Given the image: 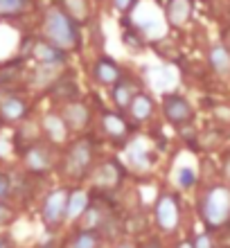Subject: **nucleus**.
<instances>
[{"label":"nucleus","mask_w":230,"mask_h":248,"mask_svg":"<svg viewBox=\"0 0 230 248\" xmlns=\"http://www.w3.org/2000/svg\"><path fill=\"white\" fill-rule=\"evenodd\" d=\"M43 32H46V39L59 50H70L79 46V32L75 27V20L57 7L47 9Z\"/></svg>","instance_id":"1"},{"label":"nucleus","mask_w":230,"mask_h":248,"mask_svg":"<svg viewBox=\"0 0 230 248\" xmlns=\"http://www.w3.org/2000/svg\"><path fill=\"white\" fill-rule=\"evenodd\" d=\"M203 219L210 226H224L230 219V189L224 185L212 187L203 199Z\"/></svg>","instance_id":"2"},{"label":"nucleus","mask_w":230,"mask_h":248,"mask_svg":"<svg viewBox=\"0 0 230 248\" xmlns=\"http://www.w3.org/2000/svg\"><path fill=\"white\" fill-rule=\"evenodd\" d=\"M66 205H68V192L66 189H54L52 194H47L43 203V221L46 226H59L66 219Z\"/></svg>","instance_id":"3"},{"label":"nucleus","mask_w":230,"mask_h":248,"mask_svg":"<svg viewBox=\"0 0 230 248\" xmlns=\"http://www.w3.org/2000/svg\"><path fill=\"white\" fill-rule=\"evenodd\" d=\"M91 144L81 140L68 151V158H66V165H68V174L70 176H81L86 174V170L91 167Z\"/></svg>","instance_id":"4"},{"label":"nucleus","mask_w":230,"mask_h":248,"mask_svg":"<svg viewBox=\"0 0 230 248\" xmlns=\"http://www.w3.org/2000/svg\"><path fill=\"white\" fill-rule=\"evenodd\" d=\"M156 221L163 230H174L178 223V205L171 196H160L156 203Z\"/></svg>","instance_id":"5"},{"label":"nucleus","mask_w":230,"mask_h":248,"mask_svg":"<svg viewBox=\"0 0 230 248\" xmlns=\"http://www.w3.org/2000/svg\"><path fill=\"white\" fill-rule=\"evenodd\" d=\"M165 115L174 124H185L192 120V106L178 95H169L165 99Z\"/></svg>","instance_id":"6"},{"label":"nucleus","mask_w":230,"mask_h":248,"mask_svg":"<svg viewBox=\"0 0 230 248\" xmlns=\"http://www.w3.org/2000/svg\"><path fill=\"white\" fill-rule=\"evenodd\" d=\"M192 16V2L190 0H169L167 2V12H165V18L169 25H185Z\"/></svg>","instance_id":"7"},{"label":"nucleus","mask_w":230,"mask_h":248,"mask_svg":"<svg viewBox=\"0 0 230 248\" xmlns=\"http://www.w3.org/2000/svg\"><path fill=\"white\" fill-rule=\"evenodd\" d=\"M63 122H66L68 129L73 131H81L86 126V122H88V108H86L84 104H79V102H73V104H68L66 108H63Z\"/></svg>","instance_id":"8"},{"label":"nucleus","mask_w":230,"mask_h":248,"mask_svg":"<svg viewBox=\"0 0 230 248\" xmlns=\"http://www.w3.org/2000/svg\"><path fill=\"white\" fill-rule=\"evenodd\" d=\"M63 70V61H54V63H39L36 72H34V86L39 88H46V86L54 84V79L61 75Z\"/></svg>","instance_id":"9"},{"label":"nucleus","mask_w":230,"mask_h":248,"mask_svg":"<svg viewBox=\"0 0 230 248\" xmlns=\"http://www.w3.org/2000/svg\"><path fill=\"white\" fill-rule=\"evenodd\" d=\"M92 72H95V79L104 86H113V84H118L120 81L118 65L113 63V61H108V59H99L97 63H95V68H92Z\"/></svg>","instance_id":"10"},{"label":"nucleus","mask_w":230,"mask_h":248,"mask_svg":"<svg viewBox=\"0 0 230 248\" xmlns=\"http://www.w3.org/2000/svg\"><path fill=\"white\" fill-rule=\"evenodd\" d=\"M34 59L39 61V63H54V61H63V50L59 47H54L50 41H39V43H34Z\"/></svg>","instance_id":"11"},{"label":"nucleus","mask_w":230,"mask_h":248,"mask_svg":"<svg viewBox=\"0 0 230 248\" xmlns=\"http://www.w3.org/2000/svg\"><path fill=\"white\" fill-rule=\"evenodd\" d=\"M43 129L47 131V136L52 138L54 142H63L68 136V126H66V122H63V118H61V115H54V113L46 115Z\"/></svg>","instance_id":"12"},{"label":"nucleus","mask_w":230,"mask_h":248,"mask_svg":"<svg viewBox=\"0 0 230 248\" xmlns=\"http://www.w3.org/2000/svg\"><path fill=\"white\" fill-rule=\"evenodd\" d=\"M131 113L136 120H149L153 115V102L149 95H142V93H138L136 97L131 99Z\"/></svg>","instance_id":"13"},{"label":"nucleus","mask_w":230,"mask_h":248,"mask_svg":"<svg viewBox=\"0 0 230 248\" xmlns=\"http://www.w3.org/2000/svg\"><path fill=\"white\" fill-rule=\"evenodd\" d=\"M88 208V194L77 189L73 194H68V205H66V219H77L81 212Z\"/></svg>","instance_id":"14"},{"label":"nucleus","mask_w":230,"mask_h":248,"mask_svg":"<svg viewBox=\"0 0 230 248\" xmlns=\"http://www.w3.org/2000/svg\"><path fill=\"white\" fill-rule=\"evenodd\" d=\"M210 63L217 70V75H230V52L224 46H215L210 50Z\"/></svg>","instance_id":"15"},{"label":"nucleus","mask_w":230,"mask_h":248,"mask_svg":"<svg viewBox=\"0 0 230 248\" xmlns=\"http://www.w3.org/2000/svg\"><path fill=\"white\" fill-rule=\"evenodd\" d=\"M126 163L136 167V170H145L149 165V156H147V144L142 142H133L129 149H126Z\"/></svg>","instance_id":"16"},{"label":"nucleus","mask_w":230,"mask_h":248,"mask_svg":"<svg viewBox=\"0 0 230 248\" xmlns=\"http://www.w3.org/2000/svg\"><path fill=\"white\" fill-rule=\"evenodd\" d=\"M27 167L32 171H46L50 167V156L43 147H32L27 154Z\"/></svg>","instance_id":"17"},{"label":"nucleus","mask_w":230,"mask_h":248,"mask_svg":"<svg viewBox=\"0 0 230 248\" xmlns=\"http://www.w3.org/2000/svg\"><path fill=\"white\" fill-rule=\"evenodd\" d=\"M0 115L5 120H9V122H14V120H20L23 115H25V104L20 102V99H5L2 104H0Z\"/></svg>","instance_id":"18"},{"label":"nucleus","mask_w":230,"mask_h":248,"mask_svg":"<svg viewBox=\"0 0 230 248\" xmlns=\"http://www.w3.org/2000/svg\"><path fill=\"white\" fill-rule=\"evenodd\" d=\"M63 5H66L68 16L77 23L88 18V2L86 0H63Z\"/></svg>","instance_id":"19"},{"label":"nucleus","mask_w":230,"mask_h":248,"mask_svg":"<svg viewBox=\"0 0 230 248\" xmlns=\"http://www.w3.org/2000/svg\"><path fill=\"white\" fill-rule=\"evenodd\" d=\"M133 97H136V91H133L131 84H118L115 86V91H113V99H115V104H118L120 108L131 106Z\"/></svg>","instance_id":"20"},{"label":"nucleus","mask_w":230,"mask_h":248,"mask_svg":"<svg viewBox=\"0 0 230 248\" xmlns=\"http://www.w3.org/2000/svg\"><path fill=\"white\" fill-rule=\"evenodd\" d=\"M104 129H106L108 136L120 138V136H124L126 124H124V120L120 118V115H115V113H106L104 115Z\"/></svg>","instance_id":"21"},{"label":"nucleus","mask_w":230,"mask_h":248,"mask_svg":"<svg viewBox=\"0 0 230 248\" xmlns=\"http://www.w3.org/2000/svg\"><path fill=\"white\" fill-rule=\"evenodd\" d=\"M95 183H99V185L118 183V170H115V165H113V163H104V165H102V167L97 170V174H95Z\"/></svg>","instance_id":"22"},{"label":"nucleus","mask_w":230,"mask_h":248,"mask_svg":"<svg viewBox=\"0 0 230 248\" xmlns=\"http://www.w3.org/2000/svg\"><path fill=\"white\" fill-rule=\"evenodd\" d=\"M197 183V170L194 167H181V170L176 171V185L181 189H190L192 185Z\"/></svg>","instance_id":"23"},{"label":"nucleus","mask_w":230,"mask_h":248,"mask_svg":"<svg viewBox=\"0 0 230 248\" xmlns=\"http://www.w3.org/2000/svg\"><path fill=\"white\" fill-rule=\"evenodd\" d=\"M27 7V0H0V16L20 14Z\"/></svg>","instance_id":"24"},{"label":"nucleus","mask_w":230,"mask_h":248,"mask_svg":"<svg viewBox=\"0 0 230 248\" xmlns=\"http://www.w3.org/2000/svg\"><path fill=\"white\" fill-rule=\"evenodd\" d=\"M97 246V235L91 232V230H86L81 235L75 237V242L70 244V248H95Z\"/></svg>","instance_id":"25"},{"label":"nucleus","mask_w":230,"mask_h":248,"mask_svg":"<svg viewBox=\"0 0 230 248\" xmlns=\"http://www.w3.org/2000/svg\"><path fill=\"white\" fill-rule=\"evenodd\" d=\"M9 189H12V181H9V176H7V174H0V201L7 199Z\"/></svg>","instance_id":"26"},{"label":"nucleus","mask_w":230,"mask_h":248,"mask_svg":"<svg viewBox=\"0 0 230 248\" xmlns=\"http://www.w3.org/2000/svg\"><path fill=\"white\" fill-rule=\"evenodd\" d=\"M113 5H115L118 12L126 14V12H131L133 7H136V0H113Z\"/></svg>","instance_id":"27"},{"label":"nucleus","mask_w":230,"mask_h":248,"mask_svg":"<svg viewBox=\"0 0 230 248\" xmlns=\"http://www.w3.org/2000/svg\"><path fill=\"white\" fill-rule=\"evenodd\" d=\"M194 248H212L210 237H208V235H199V237H197V244H194Z\"/></svg>","instance_id":"28"},{"label":"nucleus","mask_w":230,"mask_h":248,"mask_svg":"<svg viewBox=\"0 0 230 248\" xmlns=\"http://www.w3.org/2000/svg\"><path fill=\"white\" fill-rule=\"evenodd\" d=\"M12 219V212L5 208V205H0V223H5V221H9Z\"/></svg>","instance_id":"29"},{"label":"nucleus","mask_w":230,"mask_h":248,"mask_svg":"<svg viewBox=\"0 0 230 248\" xmlns=\"http://www.w3.org/2000/svg\"><path fill=\"white\" fill-rule=\"evenodd\" d=\"M226 178H228V181H230V160H228V163H226Z\"/></svg>","instance_id":"30"},{"label":"nucleus","mask_w":230,"mask_h":248,"mask_svg":"<svg viewBox=\"0 0 230 248\" xmlns=\"http://www.w3.org/2000/svg\"><path fill=\"white\" fill-rule=\"evenodd\" d=\"M178 248H194V246H192V244H187V242H185V244H181V246H178Z\"/></svg>","instance_id":"31"},{"label":"nucleus","mask_w":230,"mask_h":248,"mask_svg":"<svg viewBox=\"0 0 230 248\" xmlns=\"http://www.w3.org/2000/svg\"><path fill=\"white\" fill-rule=\"evenodd\" d=\"M120 248H133V246H131V244H122V246H120Z\"/></svg>","instance_id":"32"},{"label":"nucleus","mask_w":230,"mask_h":248,"mask_svg":"<svg viewBox=\"0 0 230 248\" xmlns=\"http://www.w3.org/2000/svg\"><path fill=\"white\" fill-rule=\"evenodd\" d=\"M0 248H7V246H5V244H2V242H0Z\"/></svg>","instance_id":"33"},{"label":"nucleus","mask_w":230,"mask_h":248,"mask_svg":"<svg viewBox=\"0 0 230 248\" xmlns=\"http://www.w3.org/2000/svg\"><path fill=\"white\" fill-rule=\"evenodd\" d=\"M149 248H158V246H156V244H152V246H149Z\"/></svg>","instance_id":"34"}]
</instances>
